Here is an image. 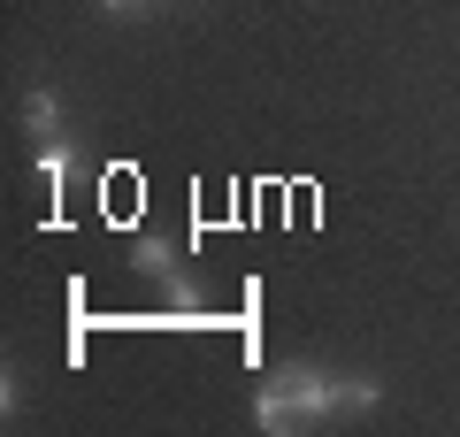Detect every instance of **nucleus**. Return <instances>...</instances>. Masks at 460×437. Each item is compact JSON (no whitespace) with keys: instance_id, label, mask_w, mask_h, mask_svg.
Masks as SVG:
<instances>
[{"instance_id":"obj_1","label":"nucleus","mask_w":460,"mask_h":437,"mask_svg":"<svg viewBox=\"0 0 460 437\" xmlns=\"http://www.w3.org/2000/svg\"><path fill=\"white\" fill-rule=\"evenodd\" d=\"M338 406H345V376H323V369H307V361L277 369L261 391H253V422H261V430H277V437L314 430V422H330Z\"/></svg>"},{"instance_id":"obj_2","label":"nucleus","mask_w":460,"mask_h":437,"mask_svg":"<svg viewBox=\"0 0 460 437\" xmlns=\"http://www.w3.org/2000/svg\"><path fill=\"white\" fill-rule=\"evenodd\" d=\"M138 269L154 276V284L177 299V308H192V284H184V269H177V245H162V238H138Z\"/></svg>"},{"instance_id":"obj_3","label":"nucleus","mask_w":460,"mask_h":437,"mask_svg":"<svg viewBox=\"0 0 460 437\" xmlns=\"http://www.w3.org/2000/svg\"><path fill=\"white\" fill-rule=\"evenodd\" d=\"M23 123H31V138H39V146H54V138H62V108H54V93H47V85H39V93L23 100Z\"/></svg>"},{"instance_id":"obj_4","label":"nucleus","mask_w":460,"mask_h":437,"mask_svg":"<svg viewBox=\"0 0 460 437\" xmlns=\"http://www.w3.org/2000/svg\"><path fill=\"white\" fill-rule=\"evenodd\" d=\"M100 8H108V16H123V8H131V0H100Z\"/></svg>"}]
</instances>
